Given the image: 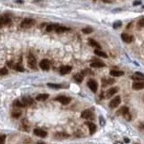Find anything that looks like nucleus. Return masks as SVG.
<instances>
[{
  "label": "nucleus",
  "mask_w": 144,
  "mask_h": 144,
  "mask_svg": "<svg viewBox=\"0 0 144 144\" xmlns=\"http://www.w3.org/2000/svg\"><path fill=\"white\" fill-rule=\"evenodd\" d=\"M87 85H88V87H89V89L93 91V92H96L97 91V83H96V80H94V79H90L88 82H87Z\"/></svg>",
  "instance_id": "f03ea898"
},
{
  "label": "nucleus",
  "mask_w": 144,
  "mask_h": 144,
  "mask_svg": "<svg viewBox=\"0 0 144 144\" xmlns=\"http://www.w3.org/2000/svg\"><path fill=\"white\" fill-rule=\"evenodd\" d=\"M56 32L57 33H63V32H66V31H68L69 28L66 27V26H62V25H58L56 28H55Z\"/></svg>",
  "instance_id": "f3484780"
},
{
  "label": "nucleus",
  "mask_w": 144,
  "mask_h": 144,
  "mask_svg": "<svg viewBox=\"0 0 144 144\" xmlns=\"http://www.w3.org/2000/svg\"><path fill=\"white\" fill-rule=\"evenodd\" d=\"M102 83H103V87H105L106 85H109V84H113L114 83V80L113 79H102Z\"/></svg>",
  "instance_id": "4be33fe9"
},
{
  "label": "nucleus",
  "mask_w": 144,
  "mask_h": 144,
  "mask_svg": "<svg viewBox=\"0 0 144 144\" xmlns=\"http://www.w3.org/2000/svg\"><path fill=\"white\" fill-rule=\"evenodd\" d=\"M3 24V20H2V17H0V26Z\"/></svg>",
  "instance_id": "4c0bfd02"
},
{
  "label": "nucleus",
  "mask_w": 144,
  "mask_h": 144,
  "mask_svg": "<svg viewBox=\"0 0 144 144\" xmlns=\"http://www.w3.org/2000/svg\"><path fill=\"white\" fill-rule=\"evenodd\" d=\"M104 66H105V63L102 61H99V60H94L91 62V67H93V68H101Z\"/></svg>",
  "instance_id": "9b49d317"
},
{
  "label": "nucleus",
  "mask_w": 144,
  "mask_h": 144,
  "mask_svg": "<svg viewBox=\"0 0 144 144\" xmlns=\"http://www.w3.org/2000/svg\"><path fill=\"white\" fill-rule=\"evenodd\" d=\"M34 134L38 137H40V138H45L47 137V133L46 131H43L42 129H35L34 130Z\"/></svg>",
  "instance_id": "1a4fd4ad"
},
{
  "label": "nucleus",
  "mask_w": 144,
  "mask_h": 144,
  "mask_svg": "<svg viewBox=\"0 0 144 144\" xmlns=\"http://www.w3.org/2000/svg\"><path fill=\"white\" fill-rule=\"evenodd\" d=\"M27 62H28V66L32 69H37V60L35 58V57L33 55H29L28 58H27Z\"/></svg>",
  "instance_id": "f257e3e1"
},
{
  "label": "nucleus",
  "mask_w": 144,
  "mask_h": 144,
  "mask_svg": "<svg viewBox=\"0 0 144 144\" xmlns=\"http://www.w3.org/2000/svg\"><path fill=\"white\" fill-rule=\"evenodd\" d=\"M72 70V67L71 66H62L60 68V73L61 74H67V73H69L71 72Z\"/></svg>",
  "instance_id": "f8f14e48"
},
{
  "label": "nucleus",
  "mask_w": 144,
  "mask_h": 144,
  "mask_svg": "<svg viewBox=\"0 0 144 144\" xmlns=\"http://www.w3.org/2000/svg\"><path fill=\"white\" fill-rule=\"evenodd\" d=\"M39 67L44 71H48L50 69V61L47 59H42L39 63Z\"/></svg>",
  "instance_id": "423d86ee"
},
{
  "label": "nucleus",
  "mask_w": 144,
  "mask_h": 144,
  "mask_svg": "<svg viewBox=\"0 0 144 144\" xmlns=\"http://www.w3.org/2000/svg\"><path fill=\"white\" fill-rule=\"evenodd\" d=\"M144 88V83L143 82H135L133 84V89L134 90H142Z\"/></svg>",
  "instance_id": "4468645a"
},
{
  "label": "nucleus",
  "mask_w": 144,
  "mask_h": 144,
  "mask_svg": "<svg viewBox=\"0 0 144 144\" xmlns=\"http://www.w3.org/2000/svg\"><path fill=\"white\" fill-rule=\"evenodd\" d=\"M6 74H8V70L6 68L0 69V75H6Z\"/></svg>",
  "instance_id": "473e14b6"
},
{
  "label": "nucleus",
  "mask_w": 144,
  "mask_h": 144,
  "mask_svg": "<svg viewBox=\"0 0 144 144\" xmlns=\"http://www.w3.org/2000/svg\"><path fill=\"white\" fill-rule=\"evenodd\" d=\"M110 75L111 76H114V77H118V76H122L123 74V72H122V71H118V70H111L110 72Z\"/></svg>",
  "instance_id": "dca6fc26"
},
{
  "label": "nucleus",
  "mask_w": 144,
  "mask_h": 144,
  "mask_svg": "<svg viewBox=\"0 0 144 144\" xmlns=\"http://www.w3.org/2000/svg\"><path fill=\"white\" fill-rule=\"evenodd\" d=\"M57 26H58V24H49L48 26H47V28H46V30H47L48 32H50V31H52V30H54V29H55Z\"/></svg>",
  "instance_id": "bb28decb"
},
{
  "label": "nucleus",
  "mask_w": 144,
  "mask_h": 144,
  "mask_svg": "<svg viewBox=\"0 0 144 144\" xmlns=\"http://www.w3.org/2000/svg\"><path fill=\"white\" fill-rule=\"evenodd\" d=\"M48 98H49V95L48 94H46V93L39 94V95H38L37 97H36L37 101H45V100H47Z\"/></svg>",
  "instance_id": "a211bd4d"
},
{
  "label": "nucleus",
  "mask_w": 144,
  "mask_h": 144,
  "mask_svg": "<svg viewBox=\"0 0 144 144\" xmlns=\"http://www.w3.org/2000/svg\"><path fill=\"white\" fill-rule=\"evenodd\" d=\"M132 78H133V79H140V80H142L144 78V75L142 73H140V72H137V73H135V74L132 76Z\"/></svg>",
  "instance_id": "393cba45"
},
{
  "label": "nucleus",
  "mask_w": 144,
  "mask_h": 144,
  "mask_svg": "<svg viewBox=\"0 0 144 144\" xmlns=\"http://www.w3.org/2000/svg\"><path fill=\"white\" fill-rule=\"evenodd\" d=\"M81 117L83 118V119H87V120H93L94 119V114L92 113V111L91 110H84V111H82V113H81Z\"/></svg>",
  "instance_id": "39448f33"
},
{
  "label": "nucleus",
  "mask_w": 144,
  "mask_h": 144,
  "mask_svg": "<svg viewBox=\"0 0 144 144\" xmlns=\"http://www.w3.org/2000/svg\"><path fill=\"white\" fill-rule=\"evenodd\" d=\"M55 137L57 139H67V138H68V135L66 133H57V134H55Z\"/></svg>",
  "instance_id": "b1692460"
},
{
  "label": "nucleus",
  "mask_w": 144,
  "mask_h": 144,
  "mask_svg": "<svg viewBox=\"0 0 144 144\" xmlns=\"http://www.w3.org/2000/svg\"><path fill=\"white\" fill-rule=\"evenodd\" d=\"M129 111H128V108L126 107V106H123L122 108L120 109V111H119V113H122L123 116L125 115V114H127Z\"/></svg>",
  "instance_id": "7c9ffc66"
},
{
  "label": "nucleus",
  "mask_w": 144,
  "mask_h": 144,
  "mask_svg": "<svg viewBox=\"0 0 144 144\" xmlns=\"http://www.w3.org/2000/svg\"><path fill=\"white\" fill-rule=\"evenodd\" d=\"M35 24V21L34 20H32V19H24V21L22 22V27H30V26H32L33 24Z\"/></svg>",
  "instance_id": "0eeeda50"
},
{
  "label": "nucleus",
  "mask_w": 144,
  "mask_h": 144,
  "mask_svg": "<svg viewBox=\"0 0 144 144\" xmlns=\"http://www.w3.org/2000/svg\"><path fill=\"white\" fill-rule=\"evenodd\" d=\"M121 103V97L120 96H116L114 99H112L111 101H110V108H115V107H117L119 105H120Z\"/></svg>",
  "instance_id": "20e7f679"
},
{
  "label": "nucleus",
  "mask_w": 144,
  "mask_h": 144,
  "mask_svg": "<svg viewBox=\"0 0 144 144\" xmlns=\"http://www.w3.org/2000/svg\"><path fill=\"white\" fill-rule=\"evenodd\" d=\"M124 142H125V143H128V142H129V139L125 138V139H124Z\"/></svg>",
  "instance_id": "58836bf2"
},
{
  "label": "nucleus",
  "mask_w": 144,
  "mask_h": 144,
  "mask_svg": "<svg viewBox=\"0 0 144 144\" xmlns=\"http://www.w3.org/2000/svg\"><path fill=\"white\" fill-rule=\"evenodd\" d=\"M14 69H15L16 71H18V72H24V67H23L22 64H20V63H17V64L14 66Z\"/></svg>",
  "instance_id": "cd10ccee"
},
{
  "label": "nucleus",
  "mask_w": 144,
  "mask_h": 144,
  "mask_svg": "<svg viewBox=\"0 0 144 144\" xmlns=\"http://www.w3.org/2000/svg\"><path fill=\"white\" fill-rule=\"evenodd\" d=\"M21 114H22V112H21V110L20 109H14L13 110V112H12V116H13V118H19L20 116H21Z\"/></svg>",
  "instance_id": "a878e982"
},
{
  "label": "nucleus",
  "mask_w": 144,
  "mask_h": 144,
  "mask_svg": "<svg viewBox=\"0 0 144 144\" xmlns=\"http://www.w3.org/2000/svg\"><path fill=\"white\" fill-rule=\"evenodd\" d=\"M95 54H96V56H98V57H101V58H108V56H107V54L106 53H104V52H102L100 49H96V51H95Z\"/></svg>",
  "instance_id": "aec40b11"
},
{
  "label": "nucleus",
  "mask_w": 144,
  "mask_h": 144,
  "mask_svg": "<svg viewBox=\"0 0 144 144\" xmlns=\"http://www.w3.org/2000/svg\"><path fill=\"white\" fill-rule=\"evenodd\" d=\"M124 117H125V119H126L127 120H131V117H130V114H129V112H128L127 114H125V115H124Z\"/></svg>",
  "instance_id": "c9c22d12"
},
{
  "label": "nucleus",
  "mask_w": 144,
  "mask_h": 144,
  "mask_svg": "<svg viewBox=\"0 0 144 144\" xmlns=\"http://www.w3.org/2000/svg\"><path fill=\"white\" fill-rule=\"evenodd\" d=\"M140 1H138V2H135V3H134V5H139V4H140Z\"/></svg>",
  "instance_id": "ea45409f"
},
{
  "label": "nucleus",
  "mask_w": 144,
  "mask_h": 144,
  "mask_svg": "<svg viewBox=\"0 0 144 144\" xmlns=\"http://www.w3.org/2000/svg\"><path fill=\"white\" fill-rule=\"evenodd\" d=\"M82 32L84 34H90V33L93 32V28H91V27H85V28L82 29Z\"/></svg>",
  "instance_id": "2f4dec72"
},
{
  "label": "nucleus",
  "mask_w": 144,
  "mask_h": 144,
  "mask_svg": "<svg viewBox=\"0 0 144 144\" xmlns=\"http://www.w3.org/2000/svg\"><path fill=\"white\" fill-rule=\"evenodd\" d=\"M38 144H45V143H43V142H38Z\"/></svg>",
  "instance_id": "a19ab883"
},
{
  "label": "nucleus",
  "mask_w": 144,
  "mask_h": 144,
  "mask_svg": "<svg viewBox=\"0 0 144 144\" xmlns=\"http://www.w3.org/2000/svg\"><path fill=\"white\" fill-rule=\"evenodd\" d=\"M13 106H17V107H24L25 106L24 104L22 103V101H19V100H15L13 102Z\"/></svg>",
  "instance_id": "5701e85b"
},
{
  "label": "nucleus",
  "mask_w": 144,
  "mask_h": 144,
  "mask_svg": "<svg viewBox=\"0 0 144 144\" xmlns=\"http://www.w3.org/2000/svg\"><path fill=\"white\" fill-rule=\"evenodd\" d=\"M86 124L88 125L89 127V130H90V134H94L95 132L96 131V126L95 123H92V122H86Z\"/></svg>",
  "instance_id": "2eb2a0df"
},
{
  "label": "nucleus",
  "mask_w": 144,
  "mask_h": 144,
  "mask_svg": "<svg viewBox=\"0 0 144 144\" xmlns=\"http://www.w3.org/2000/svg\"><path fill=\"white\" fill-rule=\"evenodd\" d=\"M48 86L50 88H51V89H61V88H63L62 85H59V84H52V83H49Z\"/></svg>",
  "instance_id": "c85d7f7f"
},
{
  "label": "nucleus",
  "mask_w": 144,
  "mask_h": 144,
  "mask_svg": "<svg viewBox=\"0 0 144 144\" xmlns=\"http://www.w3.org/2000/svg\"><path fill=\"white\" fill-rule=\"evenodd\" d=\"M74 78H75V80H76L78 83H80V82L82 81V79H83V75H82L81 72H80V73L75 74V75H74Z\"/></svg>",
  "instance_id": "412c9836"
},
{
  "label": "nucleus",
  "mask_w": 144,
  "mask_h": 144,
  "mask_svg": "<svg viewBox=\"0 0 144 144\" xmlns=\"http://www.w3.org/2000/svg\"><path fill=\"white\" fill-rule=\"evenodd\" d=\"M2 20H3V24H10V18L7 15H5L4 17H2Z\"/></svg>",
  "instance_id": "c756f323"
},
{
  "label": "nucleus",
  "mask_w": 144,
  "mask_h": 144,
  "mask_svg": "<svg viewBox=\"0 0 144 144\" xmlns=\"http://www.w3.org/2000/svg\"><path fill=\"white\" fill-rule=\"evenodd\" d=\"M121 38L124 43H132L133 42V37L128 35V34H126V33H123L121 35Z\"/></svg>",
  "instance_id": "6e6552de"
},
{
  "label": "nucleus",
  "mask_w": 144,
  "mask_h": 144,
  "mask_svg": "<svg viewBox=\"0 0 144 144\" xmlns=\"http://www.w3.org/2000/svg\"><path fill=\"white\" fill-rule=\"evenodd\" d=\"M121 25H122V22L121 21H117V22L113 23V27L114 28H118V27H120Z\"/></svg>",
  "instance_id": "72a5a7b5"
},
{
  "label": "nucleus",
  "mask_w": 144,
  "mask_h": 144,
  "mask_svg": "<svg viewBox=\"0 0 144 144\" xmlns=\"http://www.w3.org/2000/svg\"><path fill=\"white\" fill-rule=\"evenodd\" d=\"M6 140V136L5 135H1L0 136V144H4Z\"/></svg>",
  "instance_id": "f704fd0d"
},
{
  "label": "nucleus",
  "mask_w": 144,
  "mask_h": 144,
  "mask_svg": "<svg viewBox=\"0 0 144 144\" xmlns=\"http://www.w3.org/2000/svg\"><path fill=\"white\" fill-rule=\"evenodd\" d=\"M88 41H89V44H90V45H92V46H94V47L97 48V49H100V48H101L100 44H99L98 43H96L95 40H93V39H89Z\"/></svg>",
  "instance_id": "6ab92c4d"
},
{
  "label": "nucleus",
  "mask_w": 144,
  "mask_h": 144,
  "mask_svg": "<svg viewBox=\"0 0 144 144\" xmlns=\"http://www.w3.org/2000/svg\"><path fill=\"white\" fill-rule=\"evenodd\" d=\"M118 91V89L117 88H110V90H108L107 93H106V97L107 98H110L111 96H113L116 92Z\"/></svg>",
  "instance_id": "ddd939ff"
},
{
  "label": "nucleus",
  "mask_w": 144,
  "mask_h": 144,
  "mask_svg": "<svg viewBox=\"0 0 144 144\" xmlns=\"http://www.w3.org/2000/svg\"><path fill=\"white\" fill-rule=\"evenodd\" d=\"M55 101H58L62 105H68V104L70 103L71 99L68 98V97H66V96H58V97L55 98Z\"/></svg>",
  "instance_id": "7ed1b4c3"
},
{
  "label": "nucleus",
  "mask_w": 144,
  "mask_h": 144,
  "mask_svg": "<svg viewBox=\"0 0 144 144\" xmlns=\"http://www.w3.org/2000/svg\"><path fill=\"white\" fill-rule=\"evenodd\" d=\"M140 26H143V18L140 19Z\"/></svg>",
  "instance_id": "e433bc0d"
},
{
  "label": "nucleus",
  "mask_w": 144,
  "mask_h": 144,
  "mask_svg": "<svg viewBox=\"0 0 144 144\" xmlns=\"http://www.w3.org/2000/svg\"><path fill=\"white\" fill-rule=\"evenodd\" d=\"M22 100H23L22 103L24 104V106H31V105H33V99L31 97H29V96H24Z\"/></svg>",
  "instance_id": "9d476101"
}]
</instances>
